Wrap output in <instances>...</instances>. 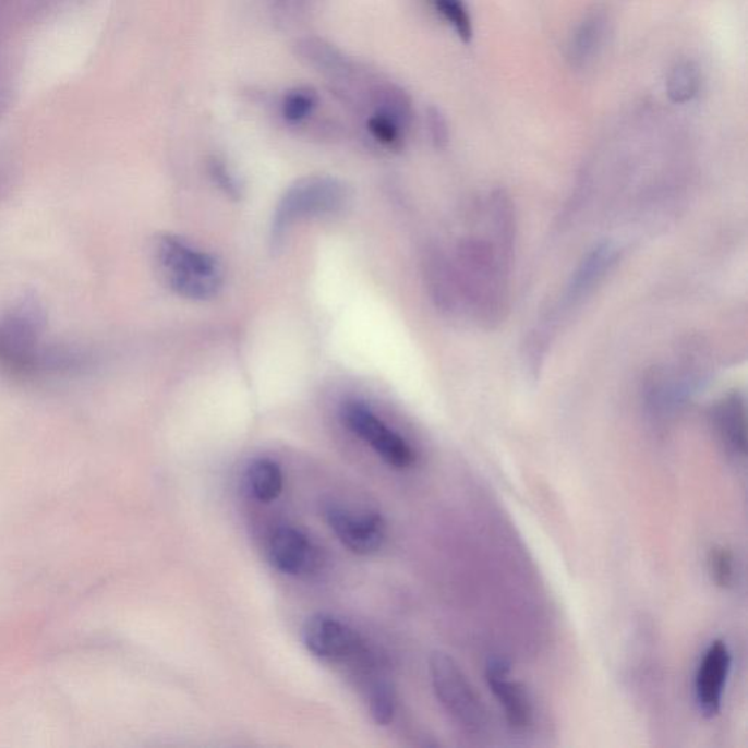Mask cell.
<instances>
[{"mask_svg": "<svg viewBox=\"0 0 748 748\" xmlns=\"http://www.w3.org/2000/svg\"><path fill=\"white\" fill-rule=\"evenodd\" d=\"M347 202V188L329 176H312L287 189L270 226V243L278 248L288 230L300 219L338 213Z\"/></svg>", "mask_w": 748, "mask_h": 748, "instance_id": "277c9868", "label": "cell"}, {"mask_svg": "<svg viewBox=\"0 0 748 748\" xmlns=\"http://www.w3.org/2000/svg\"><path fill=\"white\" fill-rule=\"evenodd\" d=\"M709 574L720 588H731L735 582V560L733 553L725 547L711 550L708 557Z\"/></svg>", "mask_w": 748, "mask_h": 748, "instance_id": "44dd1931", "label": "cell"}, {"mask_svg": "<svg viewBox=\"0 0 748 748\" xmlns=\"http://www.w3.org/2000/svg\"><path fill=\"white\" fill-rule=\"evenodd\" d=\"M702 88V72L693 60H680L669 69L666 76V94L677 105H686L699 96Z\"/></svg>", "mask_w": 748, "mask_h": 748, "instance_id": "2e32d148", "label": "cell"}, {"mask_svg": "<svg viewBox=\"0 0 748 748\" xmlns=\"http://www.w3.org/2000/svg\"><path fill=\"white\" fill-rule=\"evenodd\" d=\"M485 680L505 712L511 729L526 731L534 721V711L528 693L518 681L511 680L510 666L500 657H493L485 666Z\"/></svg>", "mask_w": 748, "mask_h": 748, "instance_id": "7c38bea8", "label": "cell"}, {"mask_svg": "<svg viewBox=\"0 0 748 748\" xmlns=\"http://www.w3.org/2000/svg\"><path fill=\"white\" fill-rule=\"evenodd\" d=\"M713 425L717 436L729 453L737 457L747 454L746 402L741 394H729L722 398L712 410Z\"/></svg>", "mask_w": 748, "mask_h": 748, "instance_id": "4fadbf2b", "label": "cell"}, {"mask_svg": "<svg viewBox=\"0 0 748 748\" xmlns=\"http://www.w3.org/2000/svg\"><path fill=\"white\" fill-rule=\"evenodd\" d=\"M427 129L432 142L437 148H445L449 142V126L445 114L437 107H430L427 110Z\"/></svg>", "mask_w": 748, "mask_h": 748, "instance_id": "cb8c5ba5", "label": "cell"}, {"mask_svg": "<svg viewBox=\"0 0 748 748\" xmlns=\"http://www.w3.org/2000/svg\"><path fill=\"white\" fill-rule=\"evenodd\" d=\"M429 2L463 43H471L474 37V27H472L470 10L463 0H429Z\"/></svg>", "mask_w": 748, "mask_h": 748, "instance_id": "ac0fdd59", "label": "cell"}, {"mask_svg": "<svg viewBox=\"0 0 748 748\" xmlns=\"http://www.w3.org/2000/svg\"><path fill=\"white\" fill-rule=\"evenodd\" d=\"M330 530L352 553L360 556L377 553L386 541V523L377 514H355L337 503L325 507Z\"/></svg>", "mask_w": 748, "mask_h": 748, "instance_id": "9c48e42d", "label": "cell"}, {"mask_svg": "<svg viewBox=\"0 0 748 748\" xmlns=\"http://www.w3.org/2000/svg\"><path fill=\"white\" fill-rule=\"evenodd\" d=\"M156 260L167 286L193 302H206L221 291L224 277L218 261L176 234L157 239Z\"/></svg>", "mask_w": 748, "mask_h": 748, "instance_id": "7a4b0ae2", "label": "cell"}, {"mask_svg": "<svg viewBox=\"0 0 748 748\" xmlns=\"http://www.w3.org/2000/svg\"><path fill=\"white\" fill-rule=\"evenodd\" d=\"M731 669V652L724 640L709 644L696 673V700L707 717L721 711L722 698Z\"/></svg>", "mask_w": 748, "mask_h": 748, "instance_id": "8fae6325", "label": "cell"}, {"mask_svg": "<svg viewBox=\"0 0 748 748\" xmlns=\"http://www.w3.org/2000/svg\"><path fill=\"white\" fill-rule=\"evenodd\" d=\"M369 132L381 144L397 146L401 144L406 126L397 119L384 113H372L367 120Z\"/></svg>", "mask_w": 748, "mask_h": 748, "instance_id": "ffe728a7", "label": "cell"}, {"mask_svg": "<svg viewBox=\"0 0 748 748\" xmlns=\"http://www.w3.org/2000/svg\"><path fill=\"white\" fill-rule=\"evenodd\" d=\"M303 642L307 651L319 660L347 664L355 671L374 660L360 636L328 614L309 618L303 629Z\"/></svg>", "mask_w": 748, "mask_h": 748, "instance_id": "52a82bcc", "label": "cell"}, {"mask_svg": "<svg viewBox=\"0 0 748 748\" xmlns=\"http://www.w3.org/2000/svg\"><path fill=\"white\" fill-rule=\"evenodd\" d=\"M341 419L347 429L367 443L388 466L406 470L414 463L415 454L410 443L386 425L364 402L343 403Z\"/></svg>", "mask_w": 748, "mask_h": 748, "instance_id": "ba28073f", "label": "cell"}, {"mask_svg": "<svg viewBox=\"0 0 748 748\" xmlns=\"http://www.w3.org/2000/svg\"><path fill=\"white\" fill-rule=\"evenodd\" d=\"M269 560L282 574L315 575L322 565L319 548L304 532L292 527H279L270 535Z\"/></svg>", "mask_w": 748, "mask_h": 748, "instance_id": "30bf717a", "label": "cell"}, {"mask_svg": "<svg viewBox=\"0 0 748 748\" xmlns=\"http://www.w3.org/2000/svg\"><path fill=\"white\" fill-rule=\"evenodd\" d=\"M511 256L493 239H467L459 246V269L457 278L462 302L470 304L476 319L493 326L505 319L507 311V278L510 274Z\"/></svg>", "mask_w": 748, "mask_h": 748, "instance_id": "6da1fadb", "label": "cell"}, {"mask_svg": "<svg viewBox=\"0 0 748 748\" xmlns=\"http://www.w3.org/2000/svg\"><path fill=\"white\" fill-rule=\"evenodd\" d=\"M608 32L607 11L596 8L589 12L570 37L567 45V59L576 69L587 68L600 55Z\"/></svg>", "mask_w": 748, "mask_h": 748, "instance_id": "5bb4252c", "label": "cell"}, {"mask_svg": "<svg viewBox=\"0 0 748 748\" xmlns=\"http://www.w3.org/2000/svg\"><path fill=\"white\" fill-rule=\"evenodd\" d=\"M248 485L256 500L262 503L277 500L283 488L281 467L273 459H256L249 467Z\"/></svg>", "mask_w": 748, "mask_h": 748, "instance_id": "9a60e30c", "label": "cell"}, {"mask_svg": "<svg viewBox=\"0 0 748 748\" xmlns=\"http://www.w3.org/2000/svg\"><path fill=\"white\" fill-rule=\"evenodd\" d=\"M616 260L617 249L610 243L600 244V246L593 249V251L584 257L582 264H580L579 268L576 269V273L571 275L570 282L567 283L565 294H563L557 311L553 312L552 315L548 316V319L540 326V333L536 330V334L532 335V341H534V343H532V350H534V357H532V359H534L535 363L541 359V355H543L544 348L547 346L548 335L552 337L558 322H562L567 313L574 311L575 307H578L579 304L591 294L593 288L603 281L605 274L612 269Z\"/></svg>", "mask_w": 748, "mask_h": 748, "instance_id": "8992f818", "label": "cell"}, {"mask_svg": "<svg viewBox=\"0 0 748 748\" xmlns=\"http://www.w3.org/2000/svg\"><path fill=\"white\" fill-rule=\"evenodd\" d=\"M312 0H269L270 10L278 23L290 24L306 14Z\"/></svg>", "mask_w": 748, "mask_h": 748, "instance_id": "603a6c76", "label": "cell"}, {"mask_svg": "<svg viewBox=\"0 0 748 748\" xmlns=\"http://www.w3.org/2000/svg\"><path fill=\"white\" fill-rule=\"evenodd\" d=\"M10 176H8L5 171L0 170V200H2V196L7 195V192L10 191Z\"/></svg>", "mask_w": 748, "mask_h": 748, "instance_id": "d4e9b609", "label": "cell"}, {"mask_svg": "<svg viewBox=\"0 0 748 748\" xmlns=\"http://www.w3.org/2000/svg\"><path fill=\"white\" fill-rule=\"evenodd\" d=\"M364 695L373 721L377 725H389L397 712V698L388 678H385L384 674L373 677L367 685H364Z\"/></svg>", "mask_w": 748, "mask_h": 748, "instance_id": "e0dca14e", "label": "cell"}, {"mask_svg": "<svg viewBox=\"0 0 748 748\" xmlns=\"http://www.w3.org/2000/svg\"><path fill=\"white\" fill-rule=\"evenodd\" d=\"M429 669L434 693L446 712L467 733H483L488 724L487 711L457 662L445 652H434Z\"/></svg>", "mask_w": 748, "mask_h": 748, "instance_id": "5b68a950", "label": "cell"}, {"mask_svg": "<svg viewBox=\"0 0 748 748\" xmlns=\"http://www.w3.org/2000/svg\"><path fill=\"white\" fill-rule=\"evenodd\" d=\"M209 174L215 184H217L227 196L231 197V200L238 201L239 197L242 196V186H240L239 180L234 178V174L227 169V166L224 165V162L210 160Z\"/></svg>", "mask_w": 748, "mask_h": 748, "instance_id": "7402d4cb", "label": "cell"}, {"mask_svg": "<svg viewBox=\"0 0 748 748\" xmlns=\"http://www.w3.org/2000/svg\"><path fill=\"white\" fill-rule=\"evenodd\" d=\"M319 102V96L311 87H297L290 89L282 97L281 114L288 123H302L315 111Z\"/></svg>", "mask_w": 748, "mask_h": 748, "instance_id": "d6986e66", "label": "cell"}, {"mask_svg": "<svg viewBox=\"0 0 748 748\" xmlns=\"http://www.w3.org/2000/svg\"><path fill=\"white\" fill-rule=\"evenodd\" d=\"M47 315L34 297H24L0 315V373L12 379L32 381Z\"/></svg>", "mask_w": 748, "mask_h": 748, "instance_id": "3957f363", "label": "cell"}]
</instances>
